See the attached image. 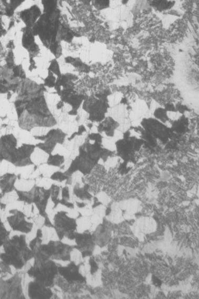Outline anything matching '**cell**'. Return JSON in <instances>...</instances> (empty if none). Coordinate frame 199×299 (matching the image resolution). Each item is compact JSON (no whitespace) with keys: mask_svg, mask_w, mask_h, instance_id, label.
Instances as JSON below:
<instances>
[{"mask_svg":"<svg viewBox=\"0 0 199 299\" xmlns=\"http://www.w3.org/2000/svg\"><path fill=\"white\" fill-rule=\"evenodd\" d=\"M3 252L0 254L1 262L21 270L28 262L34 258V253L28 245L26 237L15 235L9 239L3 245Z\"/></svg>","mask_w":199,"mask_h":299,"instance_id":"cell-1","label":"cell"},{"mask_svg":"<svg viewBox=\"0 0 199 299\" xmlns=\"http://www.w3.org/2000/svg\"><path fill=\"white\" fill-rule=\"evenodd\" d=\"M18 142L12 134L2 135L0 138V160L6 161L17 167L27 166L30 161L33 149L30 145L18 148Z\"/></svg>","mask_w":199,"mask_h":299,"instance_id":"cell-2","label":"cell"},{"mask_svg":"<svg viewBox=\"0 0 199 299\" xmlns=\"http://www.w3.org/2000/svg\"><path fill=\"white\" fill-rule=\"evenodd\" d=\"M58 273V266L51 259L35 260L34 266L28 271V275L35 281L48 288L53 285Z\"/></svg>","mask_w":199,"mask_h":299,"instance_id":"cell-3","label":"cell"},{"mask_svg":"<svg viewBox=\"0 0 199 299\" xmlns=\"http://www.w3.org/2000/svg\"><path fill=\"white\" fill-rule=\"evenodd\" d=\"M72 248L69 245L59 241H51L47 244L40 245L33 251L35 260L51 259L68 261L71 259Z\"/></svg>","mask_w":199,"mask_h":299,"instance_id":"cell-4","label":"cell"},{"mask_svg":"<svg viewBox=\"0 0 199 299\" xmlns=\"http://www.w3.org/2000/svg\"><path fill=\"white\" fill-rule=\"evenodd\" d=\"M144 143V140L127 131L123 139L116 143L117 154L124 161L134 163Z\"/></svg>","mask_w":199,"mask_h":299,"instance_id":"cell-5","label":"cell"},{"mask_svg":"<svg viewBox=\"0 0 199 299\" xmlns=\"http://www.w3.org/2000/svg\"><path fill=\"white\" fill-rule=\"evenodd\" d=\"M54 226L60 240L64 238L73 240L75 238L76 221L73 218L68 216L65 211H60L55 214Z\"/></svg>","mask_w":199,"mask_h":299,"instance_id":"cell-6","label":"cell"},{"mask_svg":"<svg viewBox=\"0 0 199 299\" xmlns=\"http://www.w3.org/2000/svg\"><path fill=\"white\" fill-rule=\"evenodd\" d=\"M109 107L107 96L101 95L85 99L84 109L90 114V119L93 122H102Z\"/></svg>","mask_w":199,"mask_h":299,"instance_id":"cell-7","label":"cell"},{"mask_svg":"<svg viewBox=\"0 0 199 299\" xmlns=\"http://www.w3.org/2000/svg\"><path fill=\"white\" fill-rule=\"evenodd\" d=\"M9 214L7 220L12 230L23 234H29L32 231L33 223L27 220L26 215L22 211L12 209L9 211Z\"/></svg>","mask_w":199,"mask_h":299,"instance_id":"cell-8","label":"cell"},{"mask_svg":"<svg viewBox=\"0 0 199 299\" xmlns=\"http://www.w3.org/2000/svg\"><path fill=\"white\" fill-rule=\"evenodd\" d=\"M142 126L146 130V132L152 134L155 138H159L163 141H165L167 135L169 134L167 131L168 128L163 124L161 123L158 120L153 118H148L143 121Z\"/></svg>","mask_w":199,"mask_h":299,"instance_id":"cell-9","label":"cell"},{"mask_svg":"<svg viewBox=\"0 0 199 299\" xmlns=\"http://www.w3.org/2000/svg\"><path fill=\"white\" fill-rule=\"evenodd\" d=\"M58 273L68 282L84 281V278L79 273V267L73 262L67 266L58 267Z\"/></svg>","mask_w":199,"mask_h":299,"instance_id":"cell-10","label":"cell"},{"mask_svg":"<svg viewBox=\"0 0 199 299\" xmlns=\"http://www.w3.org/2000/svg\"><path fill=\"white\" fill-rule=\"evenodd\" d=\"M28 292L29 297L32 299H49L53 295L50 288L35 281L29 283Z\"/></svg>","mask_w":199,"mask_h":299,"instance_id":"cell-11","label":"cell"},{"mask_svg":"<svg viewBox=\"0 0 199 299\" xmlns=\"http://www.w3.org/2000/svg\"><path fill=\"white\" fill-rule=\"evenodd\" d=\"M17 178L16 174L10 173L0 176V189L3 194H8L14 190Z\"/></svg>","mask_w":199,"mask_h":299,"instance_id":"cell-12","label":"cell"},{"mask_svg":"<svg viewBox=\"0 0 199 299\" xmlns=\"http://www.w3.org/2000/svg\"><path fill=\"white\" fill-rule=\"evenodd\" d=\"M119 124L111 117L105 118L98 126V131L99 133L104 132L109 137H113L116 130L119 126Z\"/></svg>","mask_w":199,"mask_h":299,"instance_id":"cell-13","label":"cell"},{"mask_svg":"<svg viewBox=\"0 0 199 299\" xmlns=\"http://www.w3.org/2000/svg\"><path fill=\"white\" fill-rule=\"evenodd\" d=\"M40 14V11L38 8L33 7L29 10L25 11L22 12L21 16L23 20L26 23L31 24L35 23L37 19L36 18L39 17Z\"/></svg>","mask_w":199,"mask_h":299,"instance_id":"cell-14","label":"cell"},{"mask_svg":"<svg viewBox=\"0 0 199 299\" xmlns=\"http://www.w3.org/2000/svg\"><path fill=\"white\" fill-rule=\"evenodd\" d=\"M150 2L152 7L160 11L171 9L175 3V1H151Z\"/></svg>","mask_w":199,"mask_h":299,"instance_id":"cell-15","label":"cell"},{"mask_svg":"<svg viewBox=\"0 0 199 299\" xmlns=\"http://www.w3.org/2000/svg\"><path fill=\"white\" fill-rule=\"evenodd\" d=\"M10 233L1 219H0V247L3 246L5 242L9 239Z\"/></svg>","mask_w":199,"mask_h":299,"instance_id":"cell-16","label":"cell"},{"mask_svg":"<svg viewBox=\"0 0 199 299\" xmlns=\"http://www.w3.org/2000/svg\"><path fill=\"white\" fill-rule=\"evenodd\" d=\"M64 163V157L59 154L51 155L48 161L49 165L55 167H60Z\"/></svg>","mask_w":199,"mask_h":299,"instance_id":"cell-17","label":"cell"},{"mask_svg":"<svg viewBox=\"0 0 199 299\" xmlns=\"http://www.w3.org/2000/svg\"><path fill=\"white\" fill-rule=\"evenodd\" d=\"M50 191H51L52 201L54 203L55 207L56 206L59 204L60 202V199H59L60 188L57 186L53 185Z\"/></svg>","mask_w":199,"mask_h":299,"instance_id":"cell-18","label":"cell"},{"mask_svg":"<svg viewBox=\"0 0 199 299\" xmlns=\"http://www.w3.org/2000/svg\"><path fill=\"white\" fill-rule=\"evenodd\" d=\"M154 115L158 120L161 121L165 122L169 120V118L168 117L166 111L165 109L159 108L155 111Z\"/></svg>","mask_w":199,"mask_h":299,"instance_id":"cell-19","label":"cell"},{"mask_svg":"<svg viewBox=\"0 0 199 299\" xmlns=\"http://www.w3.org/2000/svg\"><path fill=\"white\" fill-rule=\"evenodd\" d=\"M53 180H55L58 182H63L65 180L68 179V176L66 173H63L61 172H57L54 173L52 177Z\"/></svg>","mask_w":199,"mask_h":299,"instance_id":"cell-20","label":"cell"},{"mask_svg":"<svg viewBox=\"0 0 199 299\" xmlns=\"http://www.w3.org/2000/svg\"><path fill=\"white\" fill-rule=\"evenodd\" d=\"M95 6V7L99 10H103L105 8H107L109 7V1H95L93 2Z\"/></svg>","mask_w":199,"mask_h":299,"instance_id":"cell-21","label":"cell"},{"mask_svg":"<svg viewBox=\"0 0 199 299\" xmlns=\"http://www.w3.org/2000/svg\"><path fill=\"white\" fill-rule=\"evenodd\" d=\"M61 192L62 197H63V198H62L61 200L60 201L64 202H68V200H69L70 198L69 188H68V187H65L63 188V189H62Z\"/></svg>","mask_w":199,"mask_h":299,"instance_id":"cell-22","label":"cell"},{"mask_svg":"<svg viewBox=\"0 0 199 299\" xmlns=\"http://www.w3.org/2000/svg\"><path fill=\"white\" fill-rule=\"evenodd\" d=\"M51 71L54 72V74L55 73V74H57L58 75H60V71H59V68L58 65V64L57 63H55V62H53V64H52V65L51 66Z\"/></svg>","mask_w":199,"mask_h":299,"instance_id":"cell-23","label":"cell"},{"mask_svg":"<svg viewBox=\"0 0 199 299\" xmlns=\"http://www.w3.org/2000/svg\"><path fill=\"white\" fill-rule=\"evenodd\" d=\"M90 264L91 266V273L94 274L97 271L98 266L95 261L93 260H90Z\"/></svg>","mask_w":199,"mask_h":299,"instance_id":"cell-24","label":"cell"},{"mask_svg":"<svg viewBox=\"0 0 199 299\" xmlns=\"http://www.w3.org/2000/svg\"><path fill=\"white\" fill-rule=\"evenodd\" d=\"M152 281L153 284L157 286H161L162 284L161 280L155 276H153L152 277Z\"/></svg>","mask_w":199,"mask_h":299,"instance_id":"cell-25","label":"cell"},{"mask_svg":"<svg viewBox=\"0 0 199 299\" xmlns=\"http://www.w3.org/2000/svg\"><path fill=\"white\" fill-rule=\"evenodd\" d=\"M5 32L1 22H0V37H1Z\"/></svg>","mask_w":199,"mask_h":299,"instance_id":"cell-26","label":"cell"},{"mask_svg":"<svg viewBox=\"0 0 199 299\" xmlns=\"http://www.w3.org/2000/svg\"><path fill=\"white\" fill-rule=\"evenodd\" d=\"M77 206L79 207L82 208L84 207L85 205L84 203H77Z\"/></svg>","mask_w":199,"mask_h":299,"instance_id":"cell-27","label":"cell"},{"mask_svg":"<svg viewBox=\"0 0 199 299\" xmlns=\"http://www.w3.org/2000/svg\"><path fill=\"white\" fill-rule=\"evenodd\" d=\"M110 208H108L107 211H106V215H108L110 214Z\"/></svg>","mask_w":199,"mask_h":299,"instance_id":"cell-28","label":"cell"}]
</instances>
